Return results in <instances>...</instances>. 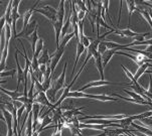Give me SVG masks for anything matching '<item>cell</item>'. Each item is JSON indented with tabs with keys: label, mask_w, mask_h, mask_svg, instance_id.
Instances as JSON below:
<instances>
[{
	"label": "cell",
	"mask_w": 152,
	"mask_h": 136,
	"mask_svg": "<svg viewBox=\"0 0 152 136\" xmlns=\"http://www.w3.org/2000/svg\"><path fill=\"white\" fill-rule=\"evenodd\" d=\"M0 4H2V1H0Z\"/></svg>",
	"instance_id": "8d00e7d4"
},
{
	"label": "cell",
	"mask_w": 152,
	"mask_h": 136,
	"mask_svg": "<svg viewBox=\"0 0 152 136\" xmlns=\"http://www.w3.org/2000/svg\"><path fill=\"white\" fill-rule=\"evenodd\" d=\"M37 3H38V1H37V2H35L34 6H33L31 9H28L27 11L24 13V16H23V29H24V28L26 27L27 25H28V23H29V22H30L29 20H30V18H31L32 12L35 10V6H37Z\"/></svg>",
	"instance_id": "e0dca14e"
},
{
	"label": "cell",
	"mask_w": 152,
	"mask_h": 136,
	"mask_svg": "<svg viewBox=\"0 0 152 136\" xmlns=\"http://www.w3.org/2000/svg\"><path fill=\"white\" fill-rule=\"evenodd\" d=\"M94 39H92V38H90V37H86V35H84L83 37H81L80 38V42H81V43H83V45L86 48H88L90 47V45H91V42H93Z\"/></svg>",
	"instance_id": "603a6c76"
},
{
	"label": "cell",
	"mask_w": 152,
	"mask_h": 136,
	"mask_svg": "<svg viewBox=\"0 0 152 136\" xmlns=\"http://www.w3.org/2000/svg\"><path fill=\"white\" fill-rule=\"evenodd\" d=\"M122 67V69H123V71L125 72V74H126V76L128 77V78L130 79L131 80V83H136V82L137 81H135V79H134V75H132V74H131V72L130 71H128L127 69H126V67H124V66H121Z\"/></svg>",
	"instance_id": "484cf974"
},
{
	"label": "cell",
	"mask_w": 152,
	"mask_h": 136,
	"mask_svg": "<svg viewBox=\"0 0 152 136\" xmlns=\"http://www.w3.org/2000/svg\"><path fill=\"white\" fill-rule=\"evenodd\" d=\"M66 67H68V61H66L65 64V67H64V70L61 72V76L58 77L56 80L53 82V83H51V87H53V89L56 90V92H58L60 90L64 89L65 88V82H66Z\"/></svg>",
	"instance_id": "7a4b0ae2"
},
{
	"label": "cell",
	"mask_w": 152,
	"mask_h": 136,
	"mask_svg": "<svg viewBox=\"0 0 152 136\" xmlns=\"http://www.w3.org/2000/svg\"><path fill=\"white\" fill-rule=\"evenodd\" d=\"M37 30H38V27L34 30V32H33L32 34L30 35V37H26V39L30 42V45H31V50H32V53H34L35 47H37V43L38 42V39H39V37H38V34H37Z\"/></svg>",
	"instance_id": "2e32d148"
},
{
	"label": "cell",
	"mask_w": 152,
	"mask_h": 136,
	"mask_svg": "<svg viewBox=\"0 0 152 136\" xmlns=\"http://www.w3.org/2000/svg\"><path fill=\"white\" fill-rule=\"evenodd\" d=\"M38 63H39V66L40 65H46V66L48 65V66H50V56L48 55V48H43L42 56H40L39 58H38Z\"/></svg>",
	"instance_id": "9a60e30c"
},
{
	"label": "cell",
	"mask_w": 152,
	"mask_h": 136,
	"mask_svg": "<svg viewBox=\"0 0 152 136\" xmlns=\"http://www.w3.org/2000/svg\"><path fill=\"white\" fill-rule=\"evenodd\" d=\"M95 64H96V68L98 72L100 73V78L101 81H105V75H104V67H103V60H102V56L99 55L95 58Z\"/></svg>",
	"instance_id": "8fae6325"
},
{
	"label": "cell",
	"mask_w": 152,
	"mask_h": 136,
	"mask_svg": "<svg viewBox=\"0 0 152 136\" xmlns=\"http://www.w3.org/2000/svg\"><path fill=\"white\" fill-rule=\"evenodd\" d=\"M64 53H65V48H56V53H53V56H50V68L51 70V73L53 75V71H55L56 67L58 66V61H61V56H63Z\"/></svg>",
	"instance_id": "3957f363"
},
{
	"label": "cell",
	"mask_w": 152,
	"mask_h": 136,
	"mask_svg": "<svg viewBox=\"0 0 152 136\" xmlns=\"http://www.w3.org/2000/svg\"><path fill=\"white\" fill-rule=\"evenodd\" d=\"M39 69V63H38V58L37 56H32L31 60V65H30V70H32L33 72L37 71Z\"/></svg>",
	"instance_id": "cb8c5ba5"
},
{
	"label": "cell",
	"mask_w": 152,
	"mask_h": 136,
	"mask_svg": "<svg viewBox=\"0 0 152 136\" xmlns=\"http://www.w3.org/2000/svg\"><path fill=\"white\" fill-rule=\"evenodd\" d=\"M85 50H86V48L83 45V43L81 42H78L77 43V55H76V61H75V65H74V69H73V74L75 73V71H76V68H77V65H78V61H79V58L81 55L85 52Z\"/></svg>",
	"instance_id": "ac0fdd59"
},
{
	"label": "cell",
	"mask_w": 152,
	"mask_h": 136,
	"mask_svg": "<svg viewBox=\"0 0 152 136\" xmlns=\"http://www.w3.org/2000/svg\"><path fill=\"white\" fill-rule=\"evenodd\" d=\"M56 94H58V92H56V90L53 88V87H50V89L45 91L46 97H48V101L50 102V104L53 105V106L56 103V102H58V99H56Z\"/></svg>",
	"instance_id": "4fadbf2b"
},
{
	"label": "cell",
	"mask_w": 152,
	"mask_h": 136,
	"mask_svg": "<svg viewBox=\"0 0 152 136\" xmlns=\"http://www.w3.org/2000/svg\"><path fill=\"white\" fill-rule=\"evenodd\" d=\"M119 85V84H116V83H112V82H109V81H94V82H90L89 84L85 85L84 87H82L81 89L77 90V91H80V92H83L85 90L87 89H90V88H95V87H102V86H108V85Z\"/></svg>",
	"instance_id": "8992f818"
},
{
	"label": "cell",
	"mask_w": 152,
	"mask_h": 136,
	"mask_svg": "<svg viewBox=\"0 0 152 136\" xmlns=\"http://www.w3.org/2000/svg\"><path fill=\"white\" fill-rule=\"evenodd\" d=\"M107 50H108V48L106 47V45H105V40H101V42H100L99 45H98V53L102 56Z\"/></svg>",
	"instance_id": "d4e9b609"
},
{
	"label": "cell",
	"mask_w": 152,
	"mask_h": 136,
	"mask_svg": "<svg viewBox=\"0 0 152 136\" xmlns=\"http://www.w3.org/2000/svg\"><path fill=\"white\" fill-rule=\"evenodd\" d=\"M20 0H15L12 3V10H11V17H12V25H16L17 19L20 18L21 15L18 12V7L20 5Z\"/></svg>",
	"instance_id": "52a82bcc"
},
{
	"label": "cell",
	"mask_w": 152,
	"mask_h": 136,
	"mask_svg": "<svg viewBox=\"0 0 152 136\" xmlns=\"http://www.w3.org/2000/svg\"><path fill=\"white\" fill-rule=\"evenodd\" d=\"M48 66H46V65H40V66H39V71L43 74V76H45V74L46 73V70H48Z\"/></svg>",
	"instance_id": "f546056e"
},
{
	"label": "cell",
	"mask_w": 152,
	"mask_h": 136,
	"mask_svg": "<svg viewBox=\"0 0 152 136\" xmlns=\"http://www.w3.org/2000/svg\"><path fill=\"white\" fill-rule=\"evenodd\" d=\"M38 135H39V133H38L37 131H35V132H33V133H32V135H31V136H38Z\"/></svg>",
	"instance_id": "836d02e7"
},
{
	"label": "cell",
	"mask_w": 152,
	"mask_h": 136,
	"mask_svg": "<svg viewBox=\"0 0 152 136\" xmlns=\"http://www.w3.org/2000/svg\"><path fill=\"white\" fill-rule=\"evenodd\" d=\"M0 120H2V121L5 122V119H4V116H3V113H2L1 109H0Z\"/></svg>",
	"instance_id": "d6a6232c"
},
{
	"label": "cell",
	"mask_w": 152,
	"mask_h": 136,
	"mask_svg": "<svg viewBox=\"0 0 152 136\" xmlns=\"http://www.w3.org/2000/svg\"><path fill=\"white\" fill-rule=\"evenodd\" d=\"M146 52L147 53H152V45H147V47H146Z\"/></svg>",
	"instance_id": "1f68e13d"
},
{
	"label": "cell",
	"mask_w": 152,
	"mask_h": 136,
	"mask_svg": "<svg viewBox=\"0 0 152 136\" xmlns=\"http://www.w3.org/2000/svg\"><path fill=\"white\" fill-rule=\"evenodd\" d=\"M43 39L42 38H39L38 42L37 43V47H35V50H34V53H33L32 56H37V58H39V53L43 50Z\"/></svg>",
	"instance_id": "44dd1931"
},
{
	"label": "cell",
	"mask_w": 152,
	"mask_h": 136,
	"mask_svg": "<svg viewBox=\"0 0 152 136\" xmlns=\"http://www.w3.org/2000/svg\"><path fill=\"white\" fill-rule=\"evenodd\" d=\"M147 92L149 94H152V78L150 75H149V87L147 89Z\"/></svg>",
	"instance_id": "4dcf8cb0"
},
{
	"label": "cell",
	"mask_w": 152,
	"mask_h": 136,
	"mask_svg": "<svg viewBox=\"0 0 152 136\" xmlns=\"http://www.w3.org/2000/svg\"><path fill=\"white\" fill-rule=\"evenodd\" d=\"M127 2V7L129 9V24H130V20H131V16H132L133 12L136 10V1H133V0H130V1H126Z\"/></svg>",
	"instance_id": "7402d4cb"
},
{
	"label": "cell",
	"mask_w": 152,
	"mask_h": 136,
	"mask_svg": "<svg viewBox=\"0 0 152 136\" xmlns=\"http://www.w3.org/2000/svg\"><path fill=\"white\" fill-rule=\"evenodd\" d=\"M15 50H16V53H15V63H16V67H17V72H16L17 73V88H16V91L18 92L19 85L23 81V70H22L21 66H20L19 61H18V56H17L18 50H17V48H15Z\"/></svg>",
	"instance_id": "ba28073f"
},
{
	"label": "cell",
	"mask_w": 152,
	"mask_h": 136,
	"mask_svg": "<svg viewBox=\"0 0 152 136\" xmlns=\"http://www.w3.org/2000/svg\"><path fill=\"white\" fill-rule=\"evenodd\" d=\"M33 103H38L43 107H50L51 108L53 105L48 101V97L45 95V92H38L34 95V99H33Z\"/></svg>",
	"instance_id": "5b68a950"
},
{
	"label": "cell",
	"mask_w": 152,
	"mask_h": 136,
	"mask_svg": "<svg viewBox=\"0 0 152 136\" xmlns=\"http://www.w3.org/2000/svg\"><path fill=\"white\" fill-rule=\"evenodd\" d=\"M5 25H6V19H5L4 15H2V17L0 18V34L2 33V30L5 27Z\"/></svg>",
	"instance_id": "83f0119b"
},
{
	"label": "cell",
	"mask_w": 152,
	"mask_h": 136,
	"mask_svg": "<svg viewBox=\"0 0 152 136\" xmlns=\"http://www.w3.org/2000/svg\"><path fill=\"white\" fill-rule=\"evenodd\" d=\"M117 53V50H107L106 52L102 55V60H103V67H106L108 64H109V61H111V58H112V56L115 55V53Z\"/></svg>",
	"instance_id": "7c38bea8"
},
{
	"label": "cell",
	"mask_w": 152,
	"mask_h": 136,
	"mask_svg": "<svg viewBox=\"0 0 152 136\" xmlns=\"http://www.w3.org/2000/svg\"><path fill=\"white\" fill-rule=\"evenodd\" d=\"M37 27H38V24H37V22L35 21V20H34V21L29 22L27 26L25 27L24 29H22V31L20 32L19 34H17L16 37H15V38H19V37H22L24 38H26L28 37H30V35L34 32V30L37 29Z\"/></svg>",
	"instance_id": "277c9868"
},
{
	"label": "cell",
	"mask_w": 152,
	"mask_h": 136,
	"mask_svg": "<svg viewBox=\"0 0 152 136\" xmlns=\"http://www.w3.org/2000/svg\"><path fill=\"white\" fill-rule=\"evenodd\" d=\"M149 65H150V64L145 63L144 65H142L141 67H138L137 71H136L135 75H134V79H135V81H137V82H138L139 79L141 78V76H142L144 73H146V71H147V69H148Z\"/></svg>",
	"instance_id": "d6986e66"
},
{
	"label": "cell",
	"mask_w": 152,
	"mask_h": 136,
	"mask_svg": "<svg viewBox=\"0 0 152 136\" xmlns=\"http://www.w3.org/2000/svg\"><path fill=\"white\" fill-rule=\"evenodd\" d=\"M15 75V70H11V71H7V72H2L0 73V78L1 77H6V76H11V78L13 79Z\"/></svg>",
	"instance_id": "4316f807"
},
{
	"label": "cell",
	"mask_w": 152,
	"mask_h": 136,
	"mask_svg": "<svg viewBox=\"0 0 152 136\" xmlns=\"http://www.w3.org/2000/svg\"><path fill=\"white\" fill-rule=\"evenodd\" d=\"M53 28H55V33H56V48L60 45V37L61 35V30H63L64 27V22H61L58 20H56L55 23H53Z\"/></svg>",
	"instance_id": "9c48e42d"
},
{
	"label": "cell",
	"mask_w": 152,
	"mask_h": 136,
	"mask_svg": "<svg viewBox=\"0 0 152 136\" xmlns=\"http://www.w3.org/2000/svg\"><path fill=\"white\" fill-rule=\"evenodd\" d=\"M64 18H65V1L61 0L58 8V20L61 22H64Z\"/></svg>",
	"instance_id": "ffe728a7"
},
{
	"label": "cell",
	"mask_w": 152,
	"mask_h": 136,
	"mask_svg": "<svg viewBox=\"0 0 152 136\" xmlns=\"http://www.w3.org/2000/svg\"><path fill=\"white\" fill-rule=\"evenodd\" d=\"M87 13L85 11H79L78 13V18H79V21H84L85 17H86Z\"/></svg>",
	"instance_id": "f1b7e54d"
},
{
	"label": "cell",
	"mask_w": 152,
	"mask_h": 136,
	"mask_svg": "<svg viewBox=\"0 0 152 136\" xmlns=\"http://www.w3.org/2000/svg\"><path fill=\"white\" fill-rule=\"evenodd\" d=\"M0 91H1L4 95L9 96V98L11 99L12 101H17V99L23 96L22 93L17 92L16 90H15V91H8V90H6V89H4V88H2V87H1V88H0Z\"/></svg>",
	"instance_id": "30bf717a"
},
{
	"label": "cell",
	"mask_w": 152,
	"mask_h": 136,
	"mask_svg": "<svg viewBox=\"0 0 152 136\" xmlns=\"http://www.w3.org/2000/svg\"><path fill=\"white\" fill-rule=\"evenodd\" d=\"M146 73L149 74V75H151V74H152V71H146Z\"/></svg>",
	"instance_id": "d590c367"
},
{
	"label": "cell",
	"mask_w": 152,
	"mask_h": 136,
	"mask_svg": "<svg viewBox=\"0 0 152 136\" xmlns=\"http://www.w3.org/2000/svg\"><path fill=\"white\" fill-rule=\"evenodd\" d=\"M34 11L38 12V13H42L43 16L50 20L51 24L55 23L58 20V9L53 8V6H50V5H45L42 8H37Z\"/></svg>",
	"instance_id": "6da1fadb"
},
{
	"label": "cell",
	"mask_w": 152,
	"mask_h": 136,
	"mask_svg": "<svg viewBox=\"0 0 152 136\" xmlns=\"http://www.w3.org/2000/svg\"><path fill=\"white\" fill-rule=\"evenodd\" d=\"M114 33H117V34H119L120 37H135L136 35L138 34L137 32H135V31H133V30H131L130 28H126V29H121V30H118V29H116L115 30V32Z\"/></svg>",
	"instance_id": "5bb4252c"
},
{
	"label": "cell",
	"mask_w": 152,
	"mask_h": 136,
	"mask_svg": "<svg viewBox=\"0 0 152 136\" xmlns=\"http://www.w3.org/2000/svg\"><path fill=\"white\" fill-rule=\"evenodd\" d=\"M145 63L150 64V63H152V60H147V58H146V60H145Z\"/></svg>",
	"instance_id": "e575fe53"
}]
</instances>
